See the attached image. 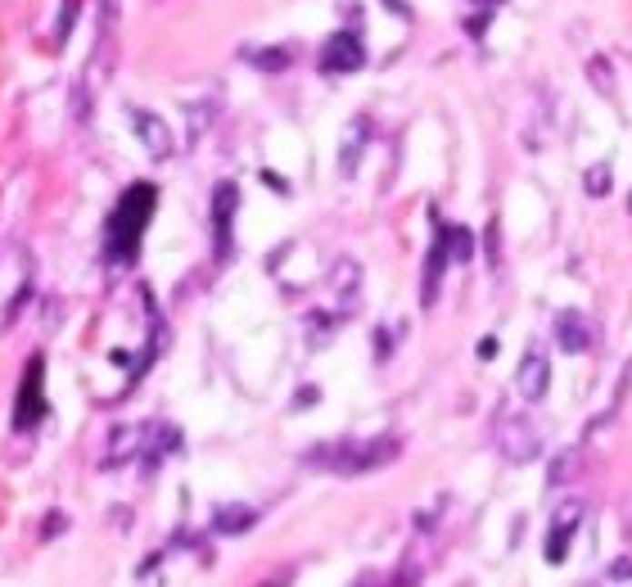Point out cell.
<instances>
[{
	"mask_svg": "<svg viewBox=\"0 0 632 587\" xmlns=\"http://www.w3.org/2000/svg\"><path fill=\"white\" fill-rule=\"evenodd\" d=\"M154 199H158V186H149V181H135L131 190H123L118 208L105 222V253L114 262H131L140 253V235L154 218Z\"/></svg>",
	"mask_w": 632,
	"mask_h": 587,
	"instance_id": "1",
	"label": "cell"
},
{
	"mask_svg": "<svg viewBox=\"0 0 632 587\" xmlns=\"http://www.w3.org/2000/svg\"><path fill=\"white\" fill-rule=\"evenodd\" d=\"M397 452H402L397 439H330L307 452V466L330 470V474H371L397 461Z\"/></svg>",
	"mask_w": 632,
	"mask_h": 587,
	"instance_id": "2",
	"label": "cell"
},
{
	"mask_svg": "<svg viewBox=\"0 0 632 587\" xmlns=\"http://www.w3.org/2000/svg\"><path fill=\"white\" fill-rule=\"evenodd\" d=\"M45 357L36 352L27 366H23V380H18V402H14V430H36L45 420Z\"/></svg>",
	"mask_w": 632,
	"mask_h": 587,
	"instance_id": "3",
	"label": "cell"
},
{
	"mask_svg": "<svg viewBox=\"0 0 632 587\" xmlns=\"http://www.w3.org/2000/svg\"><path fill=\"white\" fill-rule=\"evenodd\" d=\"M366 64V50H362V41L344 27V32H335L326 46H321V68L326 73H357Z\"/></svg>",
	"mask_w": 632,
	"mask_h": 587,
	"instance_id": "4",
	"label": "cell"
},
{
	"mask_svg": "<svg viewBox=\"0 0 632 587\" xmlns=\"http://www.w3.org/2000/svg\"><path fill=\"white\" fill-rule=\"evenodd\" d=\"M236 199H240V190H236V181H222L217 190H213V244H217V258H226L231 253V222H236Z\"/></svg>",
	"mask_w": 632,
	"mask_h": 587,
	"instance_id": "5",
	"label": "cell"
},
{
	"mask_svg": "<svg viewBox=\"0 0 632 587\" xmlns=\"http://www.w3.org/2000/svg\"><path fill=\"white\" fill-rule=\"evenodd\" d=\"M547 380H551V361H547V352L533 344V349L524 352L519 370H515V389H519L524 402H537V398L547 393Z\"/></svg>",
	"mask_w": 632,
	"mask_h": 587,
	"instance_id": "6",
	"label": "cell"
},
{
	"mask_svg": "<svg viewBox=\"0 0 632 587\" xmlns=\"http://www.w3.org/2000/svg\"><path fill=\"white\" fill-rule=\"evenodd\" d=\"M578 520H583V506H578V501H569V506H560V515L551 520V533H547V547H542V556H547V565H560V561H565V552H569V542H574V533H578Z\"/></svg>",
	"mask_w": 632,
	"mask_h": 587,
	"instance_id": "7",
	"label": "cell"
},
{
	"mask_svg": "<svg viewBox=\"0 0 632 587\" xmlns=\"http://www.w3.org/2000/svg\"><path fill=\"white\" fill-rule=\"evenodd\" d=\"M131 127H135V140L154 154V158H167L172 154V131L163 117H154L149 109H131Z\"/></svg>",
	"mask_w": 632,
	"mask_h": 587,
	"instance_id": "8",
	"label": "cell"
},
{
	"mask_svg": "<svg viewBox=\"0 0 632 587\" xmlns=\"http://www.w3.org/2000/svg\"><path fill=\"white\" fill-rule=\"evenodd\" d=\"M447 262H452V253H447V239H443V231H438V235H434V244H429L425 280H420V303H425V308H434V303H438V285H443Z\"/></svg>",
	"mask_w": 632,
	"mask_h": 587,
	"instance_id": "9",
	"label": "cell"
},
{
	"mask_svg": "<svg viewBox=\"0 0 632 587\" xmlns=\"http://www.w3.org/2000/svg\"><path fill=\"white\" fill-rule=\"evenodd\" d=\"M497 439H502V448H506L510 461H528V457H537V448H542L537 430H528V425H519V420H510Z\"/></svg>",
	"mask_w": 632,
	"mask_h": 587,
	"instance_id": "10",
	"label": "cell"
},
{
	"mask_svg": "<svg viewBox=\"0 0 632 587\" xmlns=\"http://www.w3.org/2000/svg\"><path fill=\"white\" fill-rule=\"evenodd\" d=\"M556 335H560L565 352H587L592 349V330H587V321H583L578 312H565V317L556 321Z\"/></svg>",
	"mask_w": 632,
	"mask_h": 587,
	"instance_id": "11",
	"label": "cell"
},
{
	"mask_svg": "<svg viewBox=\"0 0 632 587\" xmlns=\"http://www.w3.org/2000/svg\"><path fill=\"white\" fill-rule=\"evenodd\" d=\"M253 520H257V511H249V506H240V501H231V506H222L217 511V533H249Z\"/></svg>",
	"mask_w": 632,
	"mask_h": 587,
	"instance_id": "12",
	"label": "cell"
},
{
	"mask_svg": "<svg viewBox=\"0 0 632 587\" xmlns=\"http://www.w3.org/2000/svg\"><path fill=\"white\" fill-rule=\"evenodd\" d=\"M438 231H443V239H447L452 262H466V258L475 253V235L466 231V227H443V222H438Z\"/></svg>",
	"mask_w": 632,
	"mask_h": 587,
	"instance_id": "13",
	"label": "cell"
},
{
	"mask_svg": "<svg viewBox=\"0 0 632 587\" xmlns=\"http://www.w3.org/2000/svg\"><path fill=\"white\" fill-rule=\"evenodd\" d=\"M587 190H592V195L610 190V172H606V167H592V172H587Z\"/></svg>",
	"mask_w": 632,
	"mask_h": 587,
	"instance_id": "14",
	"label": "cell"
},
{
	"mask_svg": "<svg viewBox=\"0 0 632 587\" xmlns=\"http://www.w3.org/2000/svg\"><path fill=\"white\" fill-rule=\"evenodd\" d=\"M73 14H77V0H64V9H59V36L73 32Z\"/></svg>",
	"mask_w": 632,
	"mask_h": 587,
	"instance_id": "15",
	"label": "cell"
},
{
	"mask_svg": "<svg viewBox=\"0 0 632 587\" xmlns=\"http://www.w3.org/2000/svg\"><path fill=\"white\" fill-rule=\"evenodd\" d=\"M493 352H497V339H484V344H479V357H484V361H488Z\"/></svg>",
	"mask_w": 632,
	"mask_h": 587,
	"instance_id": "16",
	"label": "cell"
},
{
	"mask_svg": "<svg viewBox=\"0 0 632 587\" xmlns=\"http://www.w3.org/2000/svg\"><path fill=\"white\" fill-rule=\"evenodd\" d=\"M615 579H632V561H619V565H615Z\"/></svg>",
	"mask_w": 632,
	"mask_h": 587,
	"instance_id": "17",
	"label": "cell"
},
{
	"mask_svg": "<svg viewBox=\"0 0 632 587\" xmlns=\"http://www.w3.org/2000/svg\"><path fill=\"white\" fill-rule=\"evenodd\" d=\"M484 5H497V0H484Z\"/></svg>",
	"mask_w": 632,
	"mask_h": 587,
	"instance_id": "18",
	"label": "cell"
}]
</instances>
